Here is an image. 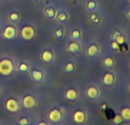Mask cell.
<instances>
[{
	"label": "cell",
	"mask_w": 130,
	"mask_h": 125,
	"mask_svg": "<svg viewBox=\"0 0 130 125\" xmlns=\"http://www.w3.org/2000/svg\"><path fill=\"white\" fill-rule=\"evenodd\" d=\"M13 62L10 58H3L0 61V74L1 75H10L13 72Z\"/></svg>",
	"instance_id": "cell-1"
},
{
	"label": "cell",
	"mask_w": 130,
	"mask_h": 125,
	"mask_svg": "<svg viewBox=\"0 0 130 125\" xmlns=\"http://www.w3.org/2000/svg\"><path fill=\"white\" fill-rule=\"evenodd\" d=\"M49 120L54 124H57L62 120V112L60 108H52L50 112H49Z\"/></svg>",
	"instance_id": "cell-2"
},
{
	"label": "cell",
	"mask_w": 130,
	"mask_h": 125,
	"mask_svg": "<svg viewBox=\"0 0 130 125\" xmlns=\"http://www.w3.org/2000/svg\"><path fill=\"white\" fill-rule=\"evenodd\" d=\"M5 107H6V109H7L9 112L15 113V112H18V109H20V103H18V101H17L16 98L10 97V98H7V100H6Z\"/></svg>",
	"instance_id": "cell-3"
},
{
	"label": "cell",
	"mask_w": 130,
	"mask_h": 125,
	"mask_svg": "<svg viewBox=\"0 0 130 125\" xmlns=\"http://www.w3.org/2000/svg\"><path fill=\"white\" fill-rule=\"evenodd\" d=\"M21 37L24 40H30L35 37V29L30 26H26L21 29Z\"/></svg>",
	"instance_id": "cell-4"
},
{
	"label": "cell",
	"mask_w": 130,
	"mask_h": 125,
	"mask_svg": "<svg viewBox=\"0 0 130 125\" xmlns=\"http://www.w3.org/2000/svg\"><path fill=\"white\" fill-rule=\"evenodd\" d=\"M85 95L89 97V98H91V100H96L100 96V89L95 85L88 86L86 90H85Z\"/></svg>",
	"instance_id": "cell-5"
},
{
	"label": "cell",
	"mask_w": 130,
	"mask_h": 125,
	"mask_svg": "<svg viewBox=\"0 0 130 125\" xmlns=\"http://www.w3.org/2000/svg\"><path fill=\"white\" fill-rule=\"evenodd\" d=\"M73 120L77 124H83L86 121V113L83 109H77L73 112Z\"/></svg>",
	"instance_id": "cell-6"
},
{
	"label": "cell",
	"mask_w": 130,
	"mask_h": 125,
	"mask_svg": "<svg viewBox=\"0 0 130 125\" xmlns=\"http://www.w3.org/2000/svg\"><path fill=\"white\" fill-rule=\"evenodd\" d=\"M3 37L7 40H12L17 37V29L15 26H7L3 33Z\"/></svg>",
	"instance_id": "cell-7"
},
{
	"label": "cell",
	"mask_w": 130,
	"mask_h": 125,
	"mask_svg": "<svg viewBox=\"0 0 130 125\" xmlns=\"http://www.w3.org/2000/svg\"><path fill=\"white\" fill-rule=\"evenodd\" d=\"M37 106V100L34 98L33 96H24L22 98V107L26 108V109H30V108H34Z\"/></svg>",
	"instance_id": "cell-8"
},
{
	"label": "cell",
	"mask_w": 130,
	"mask_h": 125,
	"mask_svg": "<svg viewBox=\"0 0 130 125\" xmlns=\"http://www.w3.org/2000/svg\"><path fill=\"white\" fill-rule=\"evenodd\" d=\"M30 78H32V80H34V81L40 83V81H43V80L45 79V74H44L43 70H40V69H33V70L30 72Z\"/></svg>",
	"instance_id": "cell-9"
},
{
	"label": "cell",
	"mask_w": 130,
	"mask_h": 125,
	"mask_svg": "<svg viewBox=\"0 0 130 125\" xmlns=\"http://www.w3.org/2000/svg\"><path fill=\"white\" fill-rule=\"evenodd\" d=\"M40 58L44 62L50 63L55 60V55H54V52L51 51V50H44V51L41 52V55H40Z\"/></svg>",
	"instance_id": "cell-10"
},
{
	"label": "cell",
	"mask_w": 130,
	"mask_h": 125,
	"mask_svg": "<svg viewBox=\"0 0 130 125\" xmlns=\"http://www.w3.org/2000/svg\"><path fill=\"white\" fill-rule=\"evenodd\" d=\"M99 52H100V47L96 44H90L86 49V55L89 57H96L99 55Z\"/></svg>",
	"instance_id": "cell-11"
},
{
	"label": "cell",
	"mask_w": 130,
	"mask_h": 125,
	"mask_svg": "<svg viewBox=\"0 0 130 125\" xmlns=\"http://www.w3.org/2000/svg\"><path fill=\"white\" fill-rule=\"evenodd\" d=\"M102 83L105 84V85L107 86H112L116 83V77H114L113 73H106L105 75H103V79H102Z\"/></svg>",
	"instance_id": "cell-12"
},
{
	"label": "cell",
	"mask_w": 130,
	"mask_h": 125,
	"mask_svg": "<svg viewBox=\"0 0 130 125\" xmlns=\"http://www.w3.org/2000/svg\"><path fill=\"white\" fill-rule=\"evenodd\" d=\"M67 50L69 52H72V53H75V52H79L80 50H82V46H80L79 41H74V40H72V41L67 45Z\"/></svg>",
	"instance_id": "cell-13"
},
{
	"label": "cell",
	"mask_w": 130,
	"mask_h": 125,
	"mask_svg": "<svg viewBox=\"0 0 130 125\" xmlns=\"http://www.w3.org/2000/svg\"><path fill=\"white\" fill-rule=\"evenodd\" d=\"M64 96H66L67 100H72V101H73V100H77V98H78V91L75 90V89H73V87H69V89L66 90Z\"/></svg>",
	"instance_id": "cell-14"
},
{
	"label": "cell",
	"mask_w": 130,
	"mask_h": 125,
	"mask_svg": "<svg viewBox=\"0 0 130 125\" xmlns=\"http://www.w3.org/2000/svg\"><path fill=\"white\" fill-rule=\"evenodd\" d=\"M57 15V10L55 7H47L44 10V16L46 18H49V20H54V18L56 17Z\"/></svg>",
	"instance_id": "cell-15"
},
{
	"label": "cell",
	"mask_w": 130,
	"mask_h": 125,
	"mask_svg": "<svg viewBox=\"0 0 130 125\" xmlns=\"http://www.w3.org/2000/svg\"><path fill=\"white\" fill-rule=\"evenodd\" d=\"M55 20H56L57 23H60V24L67 23V21H68V15H67V12H64V11L58 12V13L56 15V17H55Z\"/></svg>",
	"instance_id": "cell-16"
},
{
	"label": "cell",
	"mask_w": 130,
	"mask_h": 125,
	"mask_svg": "<svg viewBox=\"0 0 130 125\" xmlns=\"http://www.w3.org/2000/svg\"><path fill=\"white\" fill-rule=\"evenodd\" d=\"M69 38L71 40H74V41H79L82 39V30L80 29H73L69 34Z\"/></svg>",
	"instance_id": "cell-17"
},
{
	"label": "cell",
	"mask_w": 130,
	"mask_h": 125,
	"mask_svg": "<svg viewBox=\"0 0 130 125\" xmlns=\"http://www.w3.org/2000/svg\"><path fill=\"white\" fill-rule=\"evenodd\" d=\"M97 7H99V5H97L96 0H89L86 3V10L89 12H95L97 10Z\"/></svg>",
	"instance_id": "cell-18"
},
{
	"label": "cell",
	"mask_w": 130,
	"mask_h": 125,
	"mask_svg": "<svg viewBox=\"0 0 130 125\" xmlns=\"http://www.w3.org/2000/svg\"><path fill=\"white\" fill-rule=\"evenodd\" d=\"M102 63H103V66L106 67V68L111 69L114 67V64H116V61H114L113 57H106L103 61H102Z\"/></svg>",
	"instance_id": "cell-19"
},
{
	"label": "cell",
	"mask_w": 130,
	"mask_h": 125,
	"mask_svg": "<svg viewBox=\"0 0 130 125\" xmlns=\"http://www.w3.org/2000/svg\"><path fill=\"white\" fill-rule=\"evenodd\" d=\"M112 38H113V40H116L117 43H118L119 45H123L125 43V38H124V35H122L120 33H119L118 30L117 32H114L113 35H112Z\"/></svg>",
	"instance_id": "cell-20"
},
{
	"label": "cell",
	"mask_w": 130,
	"mask_h": 125,
	"mask_svg": "<svg viewBox=\"0 0 130 125\" xmlns=\"http://www.w3.org/2000/svg\"><path fill=\"white\" fill-rule=\"evenodd\" d=\"M120 115L123 117V119L126 121H130V107H124L120 111Z\"/></svg>",
	"instance_id": "cell-21"
},
{
	"label": "cell",
	"mask_w": 130,
	"mask_h": 125,
	"mask_svg": "<svg viewBox=\"0 0 130 125\" xmlns=\"http://www.w3.org/2000/svg\"><path fill=\"white\" fill-rule=\"evenodd\" d=\"M90 22L92 23V24H99V23H101V17L97 15V13H95V12H91L90 15Z\"/></svg>",
	"instance_id": "cell-22"
},
{
	"label": "cell",
	"mask_w": 130,
	"mask_h": 125,
	"mask_svg": "<svg viewBox=\"0 0 130 125\" xmlns=\"http://www.w3.org/2000/svg\"><path fill=\"white\" fill-rule=\"evenodd\" d=\"M20 15L17 13V12H11L10 15H9V20H10V22L12 23H17V22H20Z\"/></svg>",
	"instance_id": "cell-23"
},
{
	"label": "cell",
	"mask_w": 130,
	"mask_h": 125,
	"mask_svg": "<svg viewBox=\"0 0 130 125\" xmlns=\"http://www.w3.org/2000/svg\"><path fill=\"white\" fill-rule=\"evenodd\" d=\"M54 35H55V38H57V39H61V38H63V37H64V29H63V28L56 29V30L54 32Z\"/></svg>",
	"instance_id": "cell-24"
},
{
	"label": "cell",
	"mask_w": 130,
	"mask_h": 125,
	"mask_svg": "<svg viewBox=\"0 0 130 125\" xmlns=\"http://www.w3.org/2000/svg\"><path fill=\"white\" fill-rule=\"evenodd\" d=\"M74 69H75V64L73 62H68L66 66H64V70L67 72V73H72L74 72Z\"/></svg>",
	"instance_id": "cell-25"
},
{
	"label": "cell",
	"mask_w": 130,
	"mask_h": 125,
	"mask_svg": "<svg viewBox=\"0 0 130 125\" xmlns=\"http://www.w3.org/2000/svg\"><path fill=\"white\" fill-rule=\"evenodd\" d=\"M18 70L21 72V73H26V72H28L29 70V66H28V63H20V66H18Z\"/></svg>",
	"instance_id": "cell-26"
},
{
	"label": "cell",
	"mask_w": 130,
	"mask_h": 125,
	"mask_svg": "<svg viewBox=\"0 0 130 125\" xmlns=\"http://www.w3.org/2000/svg\"><path fill=\"white\" fill-rule=\"evenodd\" d=\"M123 120H124V119H123V117H122L120 114H118V115H116V117L113 118V123H114V124H120Z\"/></svg>",
	"instance_id": "cell-27"
},
{
	"label": "cell",
	"mask_w": 130,
	"mask_h": 125,
	"mask_svg": "<svg viewBox=\"0 0 130 125\" xmlns=\"http://www.w3.org/2000/svg\"><path fill=\"white\" fill-rule=\"evenodd\" d=\"M18 124L20 125H29V120L27 118H21L18 120Z\"/></svg>",
	"instance_id": "cell-28"
},
{
	"label": "cell",
	"mask_w": 130,
	"mask_h": 125,
	"mask_svg": "<svg viewBox=\"0 0 130 125\" xmlns=\"http://www.w3.org/2000/svg\"><path fill=\"white\" fill-rule=\"evenodd\" d=\"M119 46L120 45H119L116 40H113V41H112V44H111V47H112L113 50H119Z\"/></svg>",
	"instance_id": "cell-29"
},
{
	"label": "cell",
	"mask_w": 130,
	"mask_h": 125,
	"mask_svg": "<svg viewBox=\"0 0 130 125\" xmlns=\"http://www.w3.org/2000/svg\"><path fill=\"white\" fill-rule=\"evenodd\" d=\"M126 16H128V18H129V20H130V10H129V11H128V12H126Z\"/></svg>",
	"instance_id": "cell-30"
},
{
	"label": "cell",
	"mask_w": 130,
	"mask_h": 125,
	"mask_svg": "<svg viewBox=\"0 0 130 125\" xmlns=\"http://www.w3.org/2000/svg\"><path fill=\"white\" fill-rule=\"evenodd\" d=\"M71 1H77V0H71Z\"/></svg>",
	"instance_id": "cell-31"
},
{
	"label": "cell",
	"mask_w": 130,
	"mask_h": 125,
	"mask_svg": "<svg viewBox=\"0 0 130 125\" xmlns=\"http://www.w3.org/2000/svg\"><path fill=\"white\" fill-rule=\"evenodd\" d=\"M129 91H130V84H129Z\"/></svg>",
	"instance_id": "cell-32"
},
{
	"label": "cell",
	"mask_w": 130,
	"mask_h": 125,
	"mask_svg": "<svg viewBox=\"0 0 130 125\" xmlns=\"http://www.w3.org/2000/svg\"><path fill=\"white\" fill-rule=\"evenodd\" d=\"M128 1H129V3H130V0H128Z\"/></svg>",
	"instance_id": "cell-33"
}]
</instances>
